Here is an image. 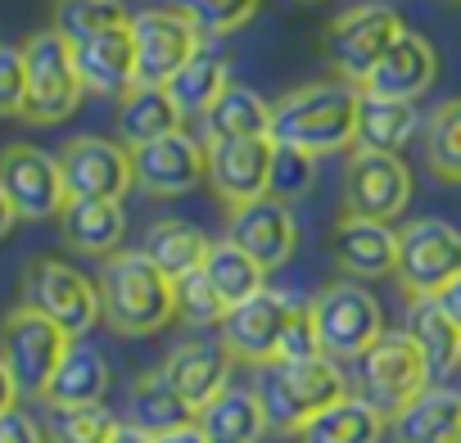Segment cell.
Here are the masks:
<instances>
[{
    "instance_id": "74e56055",
    "label": "cell",
    "mask_w": 461,
    "mask_h": 443,
    "mask_svg": "<svg viewBox=\"0 0 461 443\" xmlns=\"http://www.w3.org/2000/svg\"><path fill=\"white\" fill-rule=\"evenodd\" d=\"M118 416L104 402H86V407H50L46 416V438L50 443H109L118 434Z\"/></svg>"
},
{
    "instance_id": "277c9868",
    "label": "cell",
    "mask_w": 461,
    "mask_h": 443,
    "mask_svg": "<svg viewBox=\"0 0 461 443\" xmlns=\"http://www.w3.org/2000/svg\"><path fill=\"white\" fill-rule=\"evenodd\" d=\"M23 64H28V109L23 118L37 127H55L77 113L86 82L77 73L73 41H64L55 28H41L23 41Z\"/></svg>"
},
{
    "instance_id": "8d00e7d4",
    "label": "cell",
    "mask_w": 461,
    "mask_h": 443,
    "mask_svg": "<svg viewBox=\"0 0 461 443\" xmlns=\"http://www.w3.org/2000/svg\"><path fill=\"white\" fill-rule=\"evenodd\" d=\"M425 163L438 181H461V100H443L425 122Z\"/></svg>"
},
{
    "instance_id": "ffe728a7",
    "label": "cell",
    "mask_w": 461,
    "mask_h": 443,
    "mask_svg": "<svg viewBox=\"0 0 461 443\" xmlns=\"http://www.w3.org/2000/svg\"><path fill=\"white\" fill-rule=\"evenodd\" d=\"M230 366H236V357L226 353V344L221 339H185V344H176L167 357H163V375H167V384L190 402V411L199 416L226 384H230Z\"/></svg>"
},
{
    "instance_id": "3957f363",
    "label": "cell",
    "mask_w": 461,
    "mask_h": 443,
    "mask_svg": "<svg viewBox=\"0 0 461 443\" xmlns=\"http://www.w3.org/2000/svg\"><path fill=\"white\" fill-rule=\"evenodd\" d=\"M258 398L267 407V425L272 429H290L299 434L317 411H326L330 402L348 398V380L330 357H312V362H267L258 366Z\"/></svg>"
},
{
    "instance_id": "d590c367",
    "label": "cell",
    "mask_w": 461,
    "mask_h": 443,
    "mask_svg": "<svg viewBox=\"0 0 461 443\" xmlns=\"http://www.w3.org/2000/svg\"><path fill=\"white\" fill-rule=\"evenodd\" d=\"M127 23H131V14L122 0H55L50 5V28L73 46H82L109 28H127Z\"/></svg>"
},
{
    "instance_id": "d6986e66",
    "label": "cell",
    "mask_w": 461,
    "mask_h": 443,
    "mask_svg": "<svg viewBox=\"0 0 461 443\" xmlns=\"http://www.w3.org/2000/svg\"><path fill=\"white\" fill-rule=\"evenodd\" d=\"M330 258L348 281H380L398 267V231L393 222L344 212L330 231Z\"/></svg>"
},
{
    "instance_id": "7402d4cb",
    "label": "cell",
    "mask_w": 461,
    "mask_h": 443,
    "mask_svg": "<svg viewBox=\"0 0 461 443\" xmlns=\"http://www.w3.org/2000/svg\"><path fill=\"white\" fill-rule=\"evenodd\" d=\"M434 73H438V55L434 46L420 37V32H402L393 41V50L375 64V73L366 77L362 91H375V95H393V100H416L434 86Z\"/></svg>"
},
{
    "instance_id": "5b68a950",
    "label": "cell",
    "mask_w": 461,
    "mask_h": 443,
    "mask_svg": "<svg viewBox=\"0 0 461 443\" xmlns=\"http://www.w3.org/2000/svg\"><path fill=\"white\" fill-rule=\"evenodd\" d=\"M308 308H312V321H317L321 353L330 362H362V353L384 335L380 299L362 281H335Z\"/></svg>"
},
{
    "instance_id": "7a4b0ae2",
    "label": "cell",
    "mask_w": 461,
    "mask_h": 443,
    "mask_svg": "<svg viewBox=\"0 0 461 443\" xmlns=\"http://www.w3.org/2000/svg\"><path fill=\"white\" fill-rule=\"evenodd\" d=\"M100 308L109 330L127 339L158 335L176 317V281H167L145 249H118L100 272Z\"/></svg>"
},
{
    "instance_id": "5bb4252c",
    "label": "cell",
    "mask_w": 461,
    "mask_h": 443,
    "mask_svg": "<svg viewBox=\"0 0 461 443\" xmlns=\"http://www.w3.org/2000/svg\"><path fill=\"white\" fill-rule=\"evenodd\" d=\"M208 145V185L226 208L254 203L272 194V136H240V140H203Z\"/></svg>"
},
{
    "instance_id": "ac0fdd59",
    "label": "cell",
    "mask_w": 461,
    "mask_h": 443,
    "mask_svg": "<svg viewBox=\"0 0 461 443\" xmlns=\"http://www.w3.org/2000/svg\"><path fill=\"white\" fill-rule=\"evenodd\" d=\"M131 172H136V185L154 199L190 194L199 181H208V145L185 131H172L163 140L131 149Z\"/></svg>"
},
{
    "instance_id": "c3c4849f",
    "label": "cell",
    "mask_w": 461,
    "mask_h": 443,
    "mask_svg": "<svg viewBox=\"0 0 461 443\" xmlns=\"http://www.w3.org/2000/svg\"><path fill=\"white\" fill-rule=\"evenodd\" d=\"M14 222H19V212H14V203H10V194L0 190V240H5L10 231H14Z\"/></svg>"
},
{
    "instance_id": "836d02e7",
    "label": "cell",
    "mask_w": 461,
    "mask_h": 443,
    "mask_svg": "<svg viewBox=\"0 0 461 443\" xmlns=\"http://www.w3.org/2000/svg\"><path fill=\"white\" fill-rule=\"evenodd\" d=\"M203 272H208V281H212V290L221 294L226 308H236V303L267 290V267H258L236 240H212Z\"/></svg>"
},
{
    "instance_id": "4dcf8cb0",
    "label": "cell",
    "mask_w": 461,
    "mask_h": 443,
    "mask_svg": "<svg viewBox=\"0 0 461 443\" xmlns=\"http://www.w3.org/2000/svg\"><path fill=\"white\" fill-rule=\"evenodd\" d=\"M145 258L167 276V281H181V276H190V272H199L203 263H208V249H212V240L194 227V222H181V217H163V222H154V227L145 231Z\"/></svg>"
},
{
    "instance_id": "f35d334b",
    "label": "cell",
    "mask_w": 461,
    "mask_h": 443,
    "mask_svg": "<svg viewBox=\"0 0 461 443\" xmlns=\"http://www.w3.org/2000/svg\"><path fill=\"white\" fill-rule=\"evenodd\" d=\"M172 10L190 19L203 37H230L258 14V0H172Z\"/></svg>"
},
{
    "instance_id": "52a82bcc",
    "label": "cell",
    "mask_w": 461,
    "mask_h": 443,
    "mask_svg": "<svg viewBox=\"0 0 461 443\" xmlns=\"http://www.w3.org/2000/svg\"><path fill=\"white\" fill-rule=\"evenodd\" d=\"M402 32H407V28H402V19H398L389 5H380V0H366V5H353V10H344V14L330 19L321 50H326L330 68H335L344 82L366 86V77L375 73V64L393 50V41H398Z\"/></svg>"
},
{
    "instance_id": "1f68e13d",
    "label": "cell",
    "mask_w": 461,
    "mask_h": 443,
    "mask_svg": "<svg viewBox=\"0 0 461 443\" xmlns=\"http://www.w3.org/2000/svg\"><path fill=\"white\" fill-rule=\"evenodd\" d=\"M240 136H272V104L258 91L230 82L212 104V113L203 118V140H240Z\"/></svg>"
},
{
    "instance_id": "44dd1931",
    "label": "cell",
    "mask_w": 461,
    "mask_h": 443,
    "mask_svg": "<svg viewBox=\"0 0 461 443\" xmlns=\"http://www.w3.org/2000/svg\"><path fill=\"white\" fill-rule=\"evenodd\" d=\"M73 55H77V73H82L86 91L122 100L136 86V37H131V23L127 28H109V32L73 46Z\"/></svg>"
},
{
    "instance_id": "7c38bea8",
    "label": "cell",
    "mask_w": 461,
    "mask_h": 443,
    "mask_svg": "<svg viewBox=\"0 0 461 443\" xmlns=\"http://www.w3.org/2000/svg\"><path fill=\"white\" fill-rule=\"evenodd\" d=\"M131 37H136V86H167L203 50L199 46L203 32L176 10L131 14Z\"/></svg>"
},
{
    "instance_id": "4fadbf2b",
    "label": "cell",
    "mask_w": 461,
    "mask_h": 443,
    "mask_svg": "<svg viewBox=\"0 0 461 443\" xmlns=\"http://www.w3.org/2000/svg\"><path fill=\"white\" fill-rule=\"evenodd\" d=\"M55 158H59V172H64V190H68V199H122V194L136 185L131 149H127L122 140L73 136Z\"/></svg>"
},
{
    "instance_id": "bcb514c9",
    "label": "cell",
    "mask_w": 461,
    "mask_h": 443,
    "mask_svg": "<svg viewBox=\"0 0 461 443\" xmlns=\"http://www.w3.org/2000/svg\"><path fill=\"white\" fill-rule=\"evenodd\" d=\"M19 384H14V375H10V366H5V357H0V411H10V407H19Z\"/></svg>"
},
{
    "instance_id": "b9f144b4",
    "label": "cell",
    "mask_w": 461,
    "mask_h": 443,
    "mask_svg": "<svg viewBox=\"0 0 461 443\" xmlns=\"http://www.w3.org/2000/svg\"><path fill=\"white\" fill-rule=\"evenodd\" d=\"M28 109V64L23 46L0 41V118H23Z\"/></svg>"
},
{
    "instance_id": "7bdbcfd3",
    "label": "cell",
    "mask_w": 461,
    "mask_h": 443,
    "mask_svg": "<svg viewBox=\"0 0 461 443\" xmlns=\"http://www.w3.org/2000/svg\"><path fill=\"white\" fill-rule=\"evenodd\" d=\"M312 357H326L321 353V339H317V321H312V308L299 303L285 339H281V357L276 362H312Z\"/></svg>"
},
{
    "instance_id": "f546056e",
    "label": "cell",
    "mask_w": 461,
    "mask_h": 443,
    "mask_svg": "<svg viewBox=\"0 0 461 443\" xmlns=\"http://www.w3.org/2000/svg\"><path fill=\"white\" fill-rule=\"evenodd\" d=\"M420 127L416 100H393V95H375L362 91L357 104V149H375V154H398Z\"/></svg>"
},
{
    "instance_id": "6da1fadb",
    "label": "cell",
    "mask_w": 461,
    "mask_h": 443,
    "mask_svg": "<svg viewBox=\"0 0 461 443\" xmlns=\"http://www.w3.org/2000/svg\"><path fill=\"white\" fill-rule=\"evenodd\" d=\"M357 104H362V86L344 77L308 82L272 104V140L308 149L317 158L339 154L357 145Z\"/></svg>"
},
{
    "instance_id": "60d3db41",
    "label": "cell",
    "mask_w": 461,
    "mask_h": 443,
    "mask_svg": "<svg viewBox=\"0 0 461 443\" xmlns=\"http://www.w3.org/2000/svg\"><path fill=\"white\" fill-rule=\"evenodd\" d=\"M312 185H317V154L294 149V145H276V158H272V194L285 199V203H294V199H303Z\"/></svg>"
},
{
    "instance_id": "d6a6232c",
    "label": "cell",
    "mask_w": 461,
    "mask_h": 443,
    "mask_svg": "<svg viewBox=\"0 0 461 443\" xmlns=\"http://www.w3.org/2000/svg\"><path fill=\"white\" fill-rule=\"evenodd\" d=\"M127 411H131L127 425H140L145 434H163V429H172V425L199 420V416L190 411V402L167 384L163 371H145V375H136V384H131V393H127Z\"/></svg>"
},
{
    "instance_id": "cb8c5ba5",
    "label": "cell",
    "mask_w": 461,
    "mask_h": 443,
    "mask_svg": "<svg viewBox=\"0 0 461 443\" xmlns=\"http://www.w3.org/2000/svg\"><path fill=\"white\" fill-rule=\"evenodd\" d=\"M199 425L212 443H258L272 425H267V407L258 398V389L249 384H226L203 411Z\"/></svg>"
},
{
    "instance_id": "2e32d148",
    "label": "cell",
    "mask_w": 461,
    "mask_h": 443,
    "mask_svg": "<svg viewBox=\"0 0 461 443\" xmlns=\"http://www.w3.org/2000/svg\"><path fill=\"white\" fill-rule=\"evenodd\" d=\"M0 190L10 194L14 212L28 217V222L59 217L64 203H68L59 158H50L37 145H5L0 149Z\"/></svg>"
},
{
    "instance_id": "ba28073f",
    "label": "cell",
    "mask_w": 461,
    "mask_h": 443,
    "mask_svg": "<svg viewBox=\"0 0 461 443\" xmlns=\"http://www.w3.org/2000/svg\"><path fill=\"white\" fill-rule=\"evenodd\" d=\"M68 344H73V335L28 303H19L0 321V357H5L19 393H28V398H46V384L55 380Z\"/></svg>"
},
{
    "instance_id": "7dc6e473",
    "label": "cell",
    "mask_w": 461,
    "mask_h": 443,
    "mask_svg": "<svg viewBox=\"0 0 461 443\" xmlns=\"http://www.w3.org/2000/svg\"><path fill=\"white\" fill-rule=\"evenodd\" d=\"M438 303H443V312L456 321V330H461V281H452L443 294H438Z\"/></svg>"
},
{
    "instance_id": "ab89813d",
    "label": "cell",
    "mask_w": 461,
    "mask_h": 443,
    "mask_svg": "<svg viewBox=\"0 0 461 443\" xmlns=\"http://www.w3.org/2000/svg\"><path fill=\"white\" fill-rule=\"evenodd\" d=\"M226 312H230V308L221 303V294L212 290V281H208L203 267L176 281V317H181L185 326H199V330H203V326H221Z\"/></svg>"
},
{
    "instance_id": "f1b7e54d",
    "label": "cell",
    "mask_w": 461,
    "mask_h": 443,
    "mask_svg": "<svg viewBox=\"0 0 461 443\" xmlns=\"http://www.w3.org/2000/svg\"><path fill=\"white\" fill-rule=\"evenodd\" d=\"M407 335L425 353V366H429L434 384L461 371V330L443 312L438 299H411V308H407Z\"/></svg>"
},
{
    "instance_id": "9c48e42d",
    "label": "cell",
    "mask_w": 461,
    "mask_h": 443,
    "mask_svg": "<svg viewBox=\"0 0 461 443\" xmlns=\"http://www.w3.org/2000/svg\"><path fill=\"white\" fill-rule=\"evenodd\" d=\"M362 398L375 402L384 416H398L402 407H411L429 384V366L425 353L416 348V339L407 330H384L366 353H362Z\"/></svg>"
},
{
    "instance_id": "e575fe53",
    "label": "cell",
    "mask_w": 461,
    "mask_h": 443,
    "mask_svg": "<svg viewBox=\"0 0 461 443\" xmlns=\"http://www.w3.org/2000/svg\"><path fill=\"white\" fill-rule=\"evenodd\" d=\"M226 86H230V68H226V59L212 55V50H199V55L167 82V91H172V100H176V109H181L185 118H208Z\"/></svg>"
},
{
    "instance_id": "4316f807",
    "label": "cell",
    "mask_w": 461,
    "mask_h": 443,
    "mask_svg": "<svg viewBox=\"0 0 461 443\" xmlns=\"http://www.w3.org/2000/svg\"><path fill=\"white\" fill-rule=\"evenodd\" d=\"M393 434L398 443H461V389L429 384L393 416Z\"/></svg>"
},
{
    "instance_id": "e0dca14e",
    "label": "cell",
    "mask_w": 461,
    "mask_h": 443,
    "mask_svg": "<svg viewBox=\"0 0 461 443\" xmlns=\"http://www.w3.org/2000/svg\"><path fill=\"white\" fill-rule=\"evenodd\" d=\"M226 240H236L258 267L276 272L294 258L299 249V222H294V208L276 194H263L254 203H240L230 208V222H226Z\"/></svg>"
},
{
    "instance_id": "484cf974",
    "label": "cell",
    "mask_w": 461,
    "mask_h": 443,
    "mask_svg": "<svg viewBox=\"0 0 461 443\" xmlns=\"http://www.w3.org/2000/svg\"><path fill=\"white\" fill-rule=\"evenodd\" d=\"M109 380H113V371H109L104 353L91 348V344H82V339H73L68 353H64V362H59V371H55V380L46 384V398H41V402H46V407H86V402H104Z\"/></svg>"
},
{
    "instance_id": "ee69618b",
    "label": "cell",
    "mask_w": 461,
    "mask_h": 443,
    "mask_svg": "<svg viewBox=\"0 0 461 443\" xmlns=\"http://www.w3.org/2000/svg\"><path fill=\"white\" fill-rule=\"evenodd\" d=\"M0 443H46V429L32 420V411L10 407L0 411Z\"/></svg>"
},
{
    "instance_id": "603a6c76",
    "label": "cell",
    "mask_w": 461,
    "mask_h": 443,
    "mask_svg": "<svg viewBox=\"0 0 461 443\" xmlns=\"http://www.w3.org/2000/svg\"><path fill=\"white\" fill-rule=\"evenodd\" d=\"M59 231H64L68 249L95 254V258H113L122 236H127L122 199H68L64 212H59Z\"/></svg>"
},
{
    "instance_id": "681fc988",
    "label": "cell",
    "mask_w": 461,
    "mask_h": 443,
    "mask_svg": "<svg viewBox=\"0 0 461 443\" xmlns=\"http://www.w3.org/2000/svg\"><path fill=\"white\" fill-rule=\"evenodd\" d=\"M109 443H154V438H149L140 425H118V434H113Z\"/></svg>"
},
{
    "instance_id": "8992f818",
    "label": "cell",
    "mask_w": 461,
    "mask_h": 443,
    "mask_svg": "<svg viewBox=\"0 0 461 443\" xmlns=\"http://www.w3.org/2000/svg\"><path fill=\"white\" fill-rule=\"evenodd\" d=\"M398 285L407 299H438L461 281V231L443 217H416L398 231Z\"/></svg>"
},
{
    "instance_id": "30bf717a",
    "label": "cell",
    "mask_w": 461,
    "mask_h": 443,
    "mask_svg": "<svg viewBox=\"0 0 461 443\" xmlns=\"http://www.w3.org/2000/svg\"><path fill=\"white\" fill-rule=\"evenodd\" d=\"M23 303L37 308L41 317H50L55 326H64L73 339H82L100 317V281H91L86 272L68 267L64 258H37L23 272Z\"/></svg>"
},
{
    "instance_id": "d4e9b609",
    "label": "cell",
    "mask_w": 461,
    "mask_h": 443,
    "mask_svg": "<svg viewBox=\"0 0 461 443\" xmlns=\"http://www.w3.org/2000/svg\"><path fill=\"white\" fill-rule=\"evenodd\" d=\"M185 113L176 109L167 86H131L118 100V136L127 149H140L149 140H163L172 131H181Z\"/></svg>"
},
{
    "instance_id": "f6af8a7d",
    "label": "cell",
    "mask_w": 461,
    "mask_h": 443,
    "mask_svg": "<svg viewBox=\"0 0 461 443\" xmlns=\"http://www.w3.org/2000/svg\"><path fill=\"white\" fill-rule=\"evenodd\" d=\"M154 443H212L208 434H203V425L199 420H185V425H172V429H163V434H149Z\"/></svg>"
},
{
    "instance_id": "8fae6325",
    "label": "cell",
    "mask_w": 461,
    "mask_h": 443,
    "mask_svg": "<svg viewBox=\"0 0 461 443\" xmlns=\"http://www.w3.org/2000/svg\"><path fill=\"white\" fill-rule=\"evenodd\" d=\"M299 303L290 294H276V290H263L245 303H236L221 326H217V339L226 344V353L236 362H249V366H267L281 357V339L294 321Z\"/></svg>"
},
{
    "instance_id": "83f0119b",
    "label": "cell",
    "mask_w": 461,
    "mask_h": 443,
    "mask_svg": "<svg viewBox=\"0 0 461 443\" xmlns=\"http://www.w3.org/2000/svg\"><path fill=\"white\" fill-rule=\"evenodd\" d=\"M384 434H389V416L375 402L348 393V398L330 402L326 411H317L299 429V443H380Z\"/></svg>"
},
{
    "instance_id": "9a60e30c",
    "label": "cell",
    "mask_w": 461,
    "mask_h": 443,
    "mask_svg": "<svg viewBox=\"0 0 461 443\" xmlns=\"http://www.w3.org/2000/svg\"><path fill=\"white\" fill-rule=\"evenodd\" d=\"M411 203V167L398 154H375V149H353L344 167V212L393 222Z\"/></svg>"
}]
</instances>
